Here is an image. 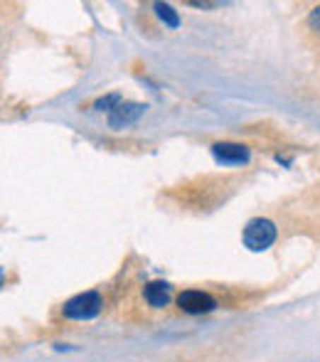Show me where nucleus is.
Returning <instances> with one entry per match:
<instances>
[{"instance_id": "1", "label": "nucleus", "mask_w": 320, "mask_h": 362, "mask_svg": "<svg viewBox=\"0 0 320 362\" xmlns=\"http://www.w3.org/2000/svg\"><path fill=\"white\" fill-rule=\"evenodd\" d=\"M278 232H276V224L266 217H256V219H249L247 227H244V247H249L251 252H263L268 249L273 242H276Z\"/></svg>"}, {"instance_id": "2", "label": "nucleus", "mask_w": 320, "mask_h": 362, "mask_svg": "<svg viewBox=\"0 0 320 362\" xmlns=\"http://www.w3.org/2000/svg\"><path fill=\"white\" fill-rule=\"evenodd\" d=\"M101 296L96 293V291H86V293H79L74 296V298H69L67 303H64L62 313L64 318L69 320H91L94 315H99L101 310Z\"/></svg>"}, {"instance_id": "3", "label": "nucleus", "mask_w": 320, "mask_h": 362, "mask_svg": "<svg viewBox=\"0 0 320 362\" xmlns=\"http://www.w3.org/2000/svg\"><path fill=\"white\" fill-rule=\"evenodd\" d=\"M177 305H180L185 313H210V310L217 308V300L212 298L210 293H205V291H197V288H187L182 291L180 296H177Z\"/></svg>"}, {"instance_id": "4", "label": "nucleus", "mask_w": 320, "mask_h": 362, "mask_svg": "<svg viewBox=\"0 0 320 362\" xmlns=\"http://www.w3.org/2000/svg\"><path fill=\"white\" fill-rule=\"evenodd\" d=\"M146 109H148L146 104H136V101H121L116 109H111L109 124L114 126V129H121V126H126V124H134V121L138 119Z\"/></svg>"}, {"instance_id": "5", "label": "nucleus", "mask_w": 320, "mask_h": 362, "mask_svg": "<svg viewBox=\"0 0 320 362\" xmlns=\"http://www.w3.org/2000/svg\"><path fill=\"white\" fill-rule=\"evenodd\" d=\"M212 153L220 163H247L249 160V148L242 144H215Z\"/></svg>"}, {"instance_id": "6", "label": "nucleus", "mask_w": 320, "mask_h": 362, "mask_svg": "<svg viewBox=\"0 0 320 362\" xmlns=\"http://www.w3.org/2000/svg\"><path fill=\"white\" fill-rule=\"evenodd\" d=\"M143 298L153 308H162V305L170 303V286L165 281H153L143 288Z\"/></svg>"}, {"instance_id": "7", "label": "nucleus", "mask_w": 320, "mask_h": 362, "mask_svg": "<svg viewBox=\"0 0 320 362\" xmlns=\"http://www.w3.org/2000/svg\"><path fill=\"white\" fill-rule=\"evenodd\" d=\"M155 13H158V18L167 25V28H177V25H180V18H177V13L172 10V5L155 3Z\"/></svg>"}, {"instance_id": "8", "label": "nucleus", "mask_w": 320, "mask_h": 362, "mask_svg": "<svg viewBox=\"0 0 320 362\" xmlns=\"http://www.w3.org/2000/svg\"><path fill=\"white\" fill-rule=\"evenodd\" d=\"M308 23H311V28L316 30V33H320V5L318 8H313L311 18H308Z\"/></svg>"}]
</instances>
